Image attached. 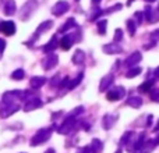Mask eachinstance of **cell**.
<instances>
[{
    "label": "cell",
    "instance_id": "1",
    "mask_svg": "<svg viewBox=\"0 0 159 153\" xmlns=\"http://www.w3.org/2000/svg\"><path fill=\"white\" fill-rule=\"evenodd\" d=\"M53 128H55V125L50 127V128L39 129V131L32 137V139H31V146H38V145H41V143L46 142V141L50 138V135H52Z\"/></svg>",
    "mask_w": 159,
    "mask_h": 153
},
{
    "label": "cell",
    "instance_id": "2",
    "mask_svg": "<svg viewBox=\"0 0 159 153\" xmlns=\"http://www.w3.org/2000/svg\"><path fill=\"white\" fill-rule=\"evenodd\" d=\"M17 100H24V90H10L3 95L4 104H16Z\"/></svg>",
    "mask_w": 159,
    "mask_h": 153
},
{
    "label": "cell",
    "instance_id": "3",
    "mask_svg": "<svg viewBox=\"0 0 159 153\" xmlns=\"http://www.w3.org/2000/svg\"><path fill=\"white\" fill-rule=\"evenodd\" d=\"M36 7H38V2H36V0H28V2L22 6L21 11H20V17H21L22 21L30 18L31 14L36 10Z\"/></svg>",
    "mask_w": 159,
    "mask_h": 153
},
{
    "label": "cell",
    "instance_id": "4",
    "mask_svg": "<svg viewBox=\"0 0 159 153\" xmlns=\"http://www.w3.org/2000/svg\"><path fill=\"white\" fill-rule=\"evenodd\" d=\"M74 125H75V118L74 117H70V116H69V117L63 121V124H61V125L57 128V132H59V134L67 135V134H70V132L73 131Z\"/></svg>",
    "mask_w": 159,
    "mask_h": 153
},
{
    "label": "cell",
    "instance_id": "5",
    "mask_svg": "<svg viewBox=\"0 0 159 153\" xmlns=\"http://www.w3.org/2000/svg\"><path fill=\"white\" fill-rule=\"evenodd\" d=\"M124 95H126V90H124V88L123 86H117V88H115V89L109 90V92L106 93V98L109 99V100L115 102V100H120V99L123 98Z\"/></svg>",
    "mask_w": 159,
    "mask_h": 153
},
{
    "label": "cell",
    "instance_id": "6",
    "mask_svg": "<svg viewBox=\"0 0 159 153\" xmlns=\"http://www.w3.org/2000/svg\"><path fill=\"white\" fill-rule=\"evenodd\" d=\"M59 61V57L56 55H53V53H50L49 56H48L46 59H43L42 60V67H43V70H46V71H49V70H52L53 67L57 64Z\"/></svg>",
    "mask_w": 159,
    "mask_h": 153
},
{
    "label": "cell",
    "instance_id": "7",
    "mask_svg": "<svg viewBox=\"0 0 159 153\" xmlns=\"http://www.w3.org/2000/svg\"><path fill=\"white\" fill-rule=\"evenodd\" d=\"M69 8H70V6H69V3L67 2H57L55 6H53V8H52V14L53 15H61V14H64V13H67L69 11Z\"/></svg>",
    "mask_w": 159,
    "mask_h": 153
},
{
    "label": "cell",
    "instance_id": "8",
    "mask_svg": "<svg viewBox=\"0 0 159 153\" xmlns=\"http://www.w3.org/2000/svg\"><path fill=\"white\" fill-rule=\"evenodd\" d=\"M0 31L3 33H6L7 36L14 35L16 33V24L13 21H3L0 22Z\"/></svg>",
    "mask_w": 159,
    "mask_h": 153
},
{
    "label": "cell",
    "instance_id": "9",
    "mask_svg": "<svg viewBox=\"0 0 159 153\" xmlns=\"http://www.w3.org/2000/svg\"><path fill=\"white\" fill-rule=\"evenodd\" d=\"M17 110H20V106L17 103L16 104H6L3 109H0V117L7 118V117H10L11 114H14Z\"/></svg>",
    "mask_w": 159,
    "mask_h": 153
},
{
    "label": "cell",
    "instance_id": "10",
    "mask_svg": "<svg viewBox=\"0 0 159 153\" xmlns=\"http://www.w3.org/2000/svg\"><path fill=\"white\" fill-rule=\"evenodd\" d=\"M50 27H53V21H52V20H48V21L42 22V24L38 27V29H36L35 35L32 36V39H31V42H30V43H27V45H31V43H32V42H35V41H36V39H35L36 36H38V35H42V33H43V32H46V31L49 29Z\"/></svg>",
    "mask_w": 159,
    "mask_h": 153
},
{
    "label": "cell",
    "instance_id": "11",
    "mask_svg": "<svg viewBox=\"0 0 159 153\" xmlns=\"http://www.w3.org/2000/svg\"><path fill=\"white\" fill-rule=\"evenodd\" d=\"M42 104H43V103H42V100L39 98H32V99H30V100L25 103L24 111H32V110L42 107Z\"/></svg>",
    "mask_w": 159,
    "mask_h": 153
},
{
    "label": "cell",
    "instance_id": "12",
    "mask_svg": "<svg viewBox=\"0 0 159 153\" xmlns=\"http://www.w3.org/2000/svg\"><path fill=\"white\" fill-rule=\"evenodd\" d=\"M141 59H143V56H141L140 52H134L131 56H129V57L126 59V61H124V64H126L127 67H134L137 63H140Z\"/></svg>",
    "mask_w": 159,
    "mask_h": 153
},
{
    "label": "cell",
    "instance_id": "13",
    "mask_svg": "<svg viewBox=\"0 0 159 153\" xmlns=\"http://www.w3.org/2000/svg\"><path fill=\"white\" fill-rule=\"evenodd\" d=\"M103 52L106 55H117V53L123 52V47L117 43H109L106 46H103Z\"/></svg>",
    "mask_w": 159,
    "mask_h": 153
},
{
    "label": "cell",
    "instance_id": "14",
    "mask_svg": "<svg viewBox=\"0 0 159 153\" xmlns=\"http://www.w3.org/2000/svg\"><path fill=\"white\" fill-rule=\"evenodd\" d=\"M113 79H115L113 78V74H107L106 76H103L101 81V85H99V92H105L113 84Z\"/></svg>",
    "mask_w": 159,
    "mask_h": 153
},
{
    "label": "cell",
    "instance_id": "15",
    "mask_svg": "<svg viewBox=\"0 0 159 153\" xmlns=\"http://www.w3.org/2000/svg\"><path fill=\"white\" fill-rule=\"evenodd\" d=\"M117 121V116H112V114H106L103 117V128L105 129H110L115 123Z\"/></svg>",
    "mask_w": 159,
    "mask_h": 153
},
{
    "label": "cell",
    "instance_id": "16",
    "mask_svg": "<svg viewBox=\"0 0 159 153\" xmlns=\"http://www.w3.org/2000/svg\"><path fill=\"white\" fill-rule=\"evenodd\" d=\"M30 84H31V88H34V89H39L43 84H46V78H45V76H32L31 81H30Z\"/></svg>",
    "mask_w": 159,
    "mask_h": 153
},
{
    "label": "cell",
    "instance_id": "17",
    "mask_svg": "<svg viewBox=\"0 0 159 153\" xmlns=\"http://www.w3.org/2000/svg\"><path fill=\"white\" fill-rule=\"evenodd\" d=\"M127 106L130 107H134V109H138V107L143 106V99L140 98V96H131V98L127 99Z\"/></svg>",
    "mask_w": 159,
    "mask_h": 153
},
{
    "label": "cell",
    "instance_id": "18",
    "mask_svg": "<svg viewBox=\"0 0 159 153\" xmlns=\"http://www.w3.org/2000/svg\"><path fill=\"white\" fill-rule=\"evenodd\" d=\"M155 146H157V142H155V139H151V141H145L144 142V145L141 146V153H149L152 152L155 149Z\"/></svg>",
    "mask_w": 159,
    "mask_h": 153
},
{
    "label": "cell",
    "instance_id": "19",
    "mask_svg": "<svg viewBox=\"0 0 159 153\" xmlns=\"http://www.w3.org/2000/svg\"><path fill=\"white\" fill-rule=\"evenodd\" d=\"M84 60H85V55L82 50H75V53L73 55V63L77 64V66H81L84 64Z\"/></svg>",
    "mask_w": 159,
    "mask_h": 153
},
{
    "label": "cell",
    "instance_id": "20",
    "mask_svg": "<svg viewBox=\"0 0 159 153\" xmlns=\"http://www.w3.org/2000/svg\"><path fill=\"white\" fill-rule=\"evenodd\" d=\"M56 47H57V38H56V35H55L52 39H50V42H48V43L43 46V52L50 53V52H53Z\"/></svg>",
    "mask_w": 159,
    "mask_h": 153
},
{
    "label": "cell",
    "instance_id": "21",
    "mask_svg": "<svg viewBox=\"0 0 159 153\" xmlns=\"http://www.w3.org/2000/svg\"><path fill=\"white\" fill-rule=\"evenodd\" d=\"M16 10H17L16 3H14L13 0H8L4 6V14L6 15H13V14L16 13Z\"/></svg>",
    "mask_w": 159,
    "mask_h": 153
},
{
    "label": "cell",
    "instance_id": "22",
    "mask_svg": "<svg viewBox=\"0 0 159 153\" xmlns=\"http://www.w3.org/2000/svg\"><path fill=\"white\" fill-rule=\"evenodd\" d=\"M89 148L92 149V152H93V153H101V152H102V149H103V143H102L99 139H96V138H95V139L92 141V143H91Z\"/></svg>",
    "mask_w": 159,
    "mask_h": 153
},
{
    "label": "cell",
    "instance_id": "23",
    "mask_svg": "<svg viewBox=\"0 0 159 153\" xmlns=\"http://www.w3.org/2000/svg\"><path fill=\"white\" fill-rule=\"evenodd\" d=\"M71 45H73V41L70 36H63V38L60 39V47L63 50H69L70 47H71Z\"/></svg>",
    "mask_w": 159,
    "mask_h": 153
},
{
    "label": "cell",
    "instance_id": "24",
    "mask_svg": "<svg viewBox=\"0 0 159 153\" xmlns=\"http://www.w3.org/2000/svg\"><path fill=\"white\" fill-rule=\"evenodd\" d=\"M101 14H103V11L101 10V8L98 7V6H93V8H92V14H89V17H88V20L89 21H95L96 18H98Z\"/></svg>",
    "mask_w": 159,
    "mask_h": 153
},
{
    "label": "cell",
    "instance_id": "25",
    "mask_svg": "<svg viewBox=\"0 0 159 153\" xmlns=\"http://www.w3.org/2000/svg\"><path fill=\"white\" fill-rule=\"evenodd\" d=\"M154 84H155L154 79H151V81H145L140 88H138V89H140L141 92H145V93H147V92H151V89H152V86H154Z\"/></svg>",
    "mask_w": 159,
    "mask_h": 153
},
{
    "label": "cell",
    "instance_id": "26",
    "mask_svg": "<svg viewBox=\"0 0 159 153\" xmlns=\"http://www.w3.org/2000/svg\"><path fill=\"white\" fill-rule=\"evenodd\" d=\"M75 25H77V24H75V20L74 18H70V20H67V22L63 25V27H60V29H59V31H60V32H66V31H69L70 28L75 27Z\"/></svg>",
    "mask_w": 159,
    "mask_h": 153
},
{
    "label": "cell",
    "instance_id": "27",
    "mask_svg": "<svg viewBox=\"0 0 159 153\" xmlns=\"http://www.w3.org/2000/svg\"><path fill=\"white\" fill-rule=\"evenodd\" d=\"M141 74V67H134V68H131L129 72L126 74L127 78H134V76L140 75Z\"/></svg>",
    "mask_w": 159,
    "mask_h": 153
},
{
    "label": "cell",
    "instance_id": "28",
    "mask_svg": "<svg viewBox=\"0 0 159 153\" xmlns=\"http://www.w3.org/2000/svg\"><path fill=\"white\" fill-rule=\"evenodd\" d=\"M106 27H107V21H106V20H102V21H99L98 22V32L101 33V35L106 33Z\"/></svg>",
    "mask_w": 159,
    "mask_h": 153
},
{
    "label": "cell",
    "instance_id": "29",
    "mask_svg": "<svg viewBox=\"0 0 159 153\" xmlns=\"http://www.w3.org/2000/svg\"><path fill=\"white\" fill-rule=\"evenodd\" d=\"M135 27H137V24H135L133 20H129V21H127V29H129L130 36H134V33H135Z\"/></svg>",
    "mask_w": 159,
    "mask_h": 153
},
{
    "label": "cell",
    "instance_id": "30",
    "mask_svg": "<svg viewBox=\"0 0 159 153\" xmlns=\"http://www.w3.org/2000/svg\"><path fill=\"white\" fill-rule=\"evenodd\" d=\"M82 76H84V72H80L77 78H75L74 81H71V82H70V84H69V89H74L75 86H78V84H80V82H81Z\"/></svg>",
    "mask_w": 159,
    "mask_h": 153
},
{
    "label": "cell",
    "instance_id": "31",
    "mask_svg": "<svg viewBox=\"0 0 159 153\" xmlns=\"http://www.w3.org/2000/svg\"><path fill=\"white\" fill-rule=\"evenodd\" d=\"M25 76V72H24V70H16V71L11 74V78L13 79H17V81H20V79H22Z\"/></svg>",
    "mask_w": 159,
    "mask_h": 153
},
{
    "label": "cell",
    "instance_id": "32",
    "mask_svg": "<svg viewBox=\"0 0 159 153\" xmlns=\"http://www.w3.org/2000/svg\"><path fill=\"white\" fill-rule=\"evenodd\" d=\"M151 95H149V98H151L152 102H158L159 103V89H154L152 92H149Z\"/></svg>",
    "mask_w": 159,
    "mask_h": 153
},
{
    "label": "cell",
    "instance_id": "33",
    "mask_svg": "<svg viewBox=\"0 0 159 153\" xmlns=\"http://www.w3.org/2000/svg\"><path fill=\"white\" fill-rule=\"evenodd\" d=\"M81 113H84V106H78L77 109H74L71 113H70V117H74L75 118V116L81 114Z\"/></svg>",
    "mask_w": 159,
    "mask_h": 153
},
{
    "label": "cell",
    "instance_id": "34",
    "mask_svg": "<svg viewBox=\"0 0 159 153\" xmlns=\"http://www.w3.org/2000/svg\"><path fill=\"white\" fill-rule=\"evenodd\" d=\"M121 39H123V31H121V29H116L115 31V43L120 42Z\"/></svg>",
    "mask_w": 159,
    "mask_h": 153
},
{
    "label": "cell",
    "instance_id": "35",
    "mask_svg": "<svg viewBox=\"0 0 159 153\" xmlns=\"http://www.w3.org/2000/svg\"><path fill=\"white\" fill-rule=\"evenodd\" d=\"M157 21H159V6H158V8H157V10H155V13H154V11H152L151 21H149V22H152V24H154V22H157Z\"/></svg>",
    "mask_w": 159,
    "mask_h": 153
},
{
    "label": "cell",
    "instance_id": "36",
    "mask_svg": "<svg viewBox=\"0 0 159 153\" xmlns=\"http://www.w3.org/2000/svg\"><path fill=\"white\" fill-rule=\"evenodd\" d=\"M143 14L147 17V20H148V21H151V15H152V8H151V6H147Z\"/></svg>",
    "mask_w": 159,
    "mask_h": 153
},
{
    "label": "cell",
    "instance_id": "37",
    "mask_svg": "<svg viewBox=\"0 0 159 153\" xmlns=\"http://www.w3.org/2000/svg\"><path fill=\"white\" fill-rule=\"evenodd\" d=\"M133 132H126V134L123 135V138H121L120 143H127V141H130V138H131Z\"/></svg>",
    "mask_w": 159,
    "mask_h": 153
},
{
    "label": "cell",
    "instance_id": "38",
    "mask_svg": "<svg viewBox=\"0 0 159 153\" xmlns=\"http://www.w3.org/2000/svg\"><path fill=\"white\" fill-rule=\"evenodd\" d=\"M77 153H93L92 152V149L89 148V146H85V148H81V149H78Z\"/></svg>",
    "mask_w": 159,
    "mask_h": 153
},
{
    "label": "cell",
    "instance_id": "39",
    "mask_svg": "<svg viewBox=\"0 0 159 153\" xmlns=\"http://www.w3.org/2000/svg\"><path fill=\"white\" fill-rule=\"evenodd\" d=\"M143 17H144V14H143V13H140V11H137V13H135V18H137V24H141V22H143Z\"/></svg>",
    "mask_w": 159,
    "mask_h": 153
},
{
    "label": "cell",
    "instance_id": "40",
    "mask_svg": "<svg viewBox=\"0 0 159 153\" xmlns=\"http://www.w3.org/2000/svg\"><path fill=\"white\" fill-rule=\"evenodd\" d=\"M4 49H6V41L0 38V56H2V53L4 52Z\"/></svg>",
    "mask_w": 159,
    "mask_h": 153
},
{
    "label": "cell",
    "instance_id": "41",
    "mask_svg": "<svg viewBox=\"0 0 159 153\" xmlns=\"http://www.w3.org/2000/svg\"><path fill=\"white\" fill-rule=\"evenodd\" d=\"M151 38L154 39V41H159V29L154 31V32L151 33Z\"/></svg>",
    "mask_w": 159,
    "mask_h": 153
},
{
    "label": "cell",
    "instance_id": "42",
    "mask_svg": "<svg viewBox=\"0 0 159 153\" xmlns=\"http://www.w3.org/2000/svg\"><path fill=\"white\" fill-rule=\"evenodd\" d=\"M99 2H101V0H92V4H93V6H98Z\"/></svg>",
    "mask_w": 159,
    "mask_h": 153
},
{
    "label": "cell",
    "instance_id": "43",
    "mask_svg": "<svg viewBox=\"0 0 159 153\" xmlns=\"http://www.w3.org/2000/svg\"><path fill=\"white\" fill-rule=\"evenodd\" d=\"M45 153H55V149H52V148H50V149H48V151L45 152Z\"/></svg>",
    "mask_w": 159,
    "mask_h": 153
},
{
    "label": "cell",
    "instance_id": "44",
    "mask_svg": "<svg viewBox=\"0 0 159 153\" xmlns=\"http://www.w3.org/2000/svg\"><path fill=\"white\" fill-rule=\"evenodd\" d=\"M155 75H157V76H159V67H158L157 70H155Z\"/></svg>",
    "mask_w": 159,
    "mask_h": 153
},
{
    "label": "cell",
    "instance_id": "45",
    "mask_svg": "<svg viewBox=\"0 0 159 153\" xmlns=\"http://www.w3.org/2000/svg\"><path fill=\"white\" fill-rule=\"evenodd\" d=\"M133 2H134V0H129V2H127V6H130V4H131V3Z\"/></svg>",
    "mask_w": 159,
    "mask_h": 153
},
{
    "label": "cell",
    "instance_id": "46",
    "mask_svg": "<svg viewBox=\"0 0 159 153\" xmlns=\"http://www.w3.org/2000/svg\"><path fill=\"white\" fill-rule=\"evenodd\" d=\"M155 142H157V143H159V135H158V138H157V139H155Z\"/></svg>",
    "mask_w": 159,
    "mask_h": 153
},
{
    "label": "cell",
    "instance_id": "47",
    "mask_svg": "<svg viewBox=\"0 0 159 153\" xmlns=\"http://www.w3.org/2000/svg\"><path fill=\"white\" fill-rule=\"evenodd\" d=\"M145 2H148V3H152V2H155V0H145Z\"/></svg>",
    "mask_w": 159,
    "mask_h": 153
},
{
    "label": "cell",
    "instance_id": "48",
    "mask_svg": "<svg viewBox=\"0 0 159 153\" xmlns=\"http://www.w3.org/2000/svg\"><path fill=\"white\" fill-rule=\"evenodd\" d=\"M155 129H157V131L159 129V121H158V125H157V128H155Z\"/></svg>",
    "mask_w": 159,
    "mask_h": 153
},
{
    "label": "cell",
    "instance_id": "49",
    "mask_svg": "<svg viewBox=\"0 0 159 153\" xmlns=\"http://www.w3.org/2000/svg\"><path fill=\"white\" fill-rule=\"evenodd\" d=\"M75 2H78V0H75Z\"/></svg>",
    "mask_w": 159,
    "mask_h": 153
}]
</instances>
